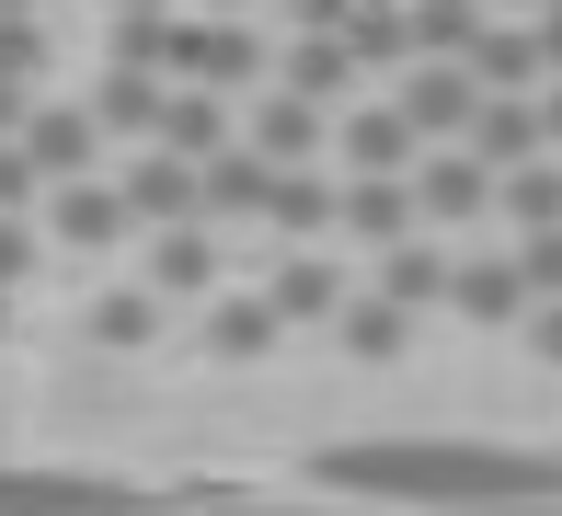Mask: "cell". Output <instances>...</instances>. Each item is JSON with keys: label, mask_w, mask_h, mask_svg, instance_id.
Listing matches in <instances>:
<instances>
[{"label": "cell", "mask_w": 562, "mask_h": 516, "mask_svg": "<svg viewBox=\"0 0 562 516\" xmlns=\"http://www.w3.org/2000/svg\"><path fill=\"white\" fill-rule=\"evenodd\" d=\"M265 229H276L288 253H311L322 229H345V184H334V172H311V161H299V172H276V206H265Z\"/></svg>", "instance_id": "obj_15"}, {"label": "cell", "mask_w": 562, "mask_h": 516, "mask_svg": "<svg viewBox=\"0 0 562 516\" xmlns=\"http://www.w3.org/2000/svg\"><path fill=\"white\" fill-rule=\"evenodd\" d=\"M172 81H207V92L241 103V92L276 81V58H265V35H252L241 12H195V23H184V69H172Z\"/></svg>", "instance_id": "obj_4"}, {"label": "cell", "mask_w": 562, "mask_h": 516, "mask_svg": "<svg viewBox=\"0 0 562 516\" xmlns=\"http://www.w3.org/2000/svg\"><path fill=\"white\" fill-rule=\"evenodd\" d=\"M0 12H46V0H0Z\"/></svg>", "instance_id": "obj_42"}, {"label": "cell", "mask_w": 562, "mask_h": 516, "mask_svg": "<svg viewBox=\"0 0 562 516\" xmlns=\"http://www.w3.org/2000/svg\"><path fill=\"white\" fill-rule=\"evenodd\" d=\"M23 149H35L46 184H92V172H104V115H92V103H35Z\"/></svg>", "instance_id": "obj_8"}, {"label": "cell", "mask_w": 562, "mask_h": 516, "mask_svg": "<svg viewBox=\"0 0 562 516\" xmlns=\"http://www.w3.org/2000/svg\"><path fill=\"white\" fill-rule=\"evenodd\" d=\"M482 92H551V58H540V23H494V35L471 46Z\"/></svg>", "instance_id": "obj_23"}, {"label": "cell", "mask_w": 562, "mask_h": 516, "mask_svg": "<svg viewBox=\"0 0 562 516\" xmlns=\"http://www.w3.org/2000/svg\"><path fill=\"white\" fill-rule=\"evenodd\" d=\"M540 126H551V149H562V81H551V92H540Z\"/></svg>", "instance_id": "obj_38"}, {"label": "cell", "mask_w": 562, "mask_h": 516, "mask_svg": "<svg viewBox=\"0 0 562 516\" xmlns=\"http://www.w3.org/2000/svg\"><path fill=\"white\" fill-rule=\"evenodd\" d=\"M195 12H252V0H195Z\"/></svg>", "instance_id": "obj_41"}, {"label": "cell", "mask_w": 562, "mask_h": 516, "mask_svg": "<svg viewBox=\"0 0 562 516\" xmlns=\"http://www.w3.org/2000/svg\"><path fill=\"white\" fill-rule=\"evenodd\" d=\"M149 149H184V161H218V149H241V126H229V92L184 81V92H172V115H161V138H149Z\"/></svg>", "instance_id": "obj_20"}, {"label": "cell", "mask_w": 562, "mask_h": 516, "mask_svg": "<svg viewBox=\"0 0 562 516\" xmlns=\"http://www.w3.org/2000/svg\"><path fill=\"white\" fill-rule=\"evenodd\" d=\"M494 218L517 229V242H540V229H562V149H551V161H528V172H505Z\"/></svg>", "instance_id": "obj_28"}, {"label": "cell", "mask_w": 562, "mask_h": 516, "mask_svg": "<svg viewBox=\"0 0 562 516\" xmlns=\"http://www.w3.org/2000/svg\"><path fill=\"white\" fill-rule=\"evenodd\" d=\"M138 276H149L161 299H207V288H218V218H195V229H161Z\"/></svg>", "instance_id": "obj_18"}, {"label": "cell", "mask_w": 562, "mask_h": 516, "mask_svg": "<svg viewBox=\"0 0 562 516\" xmlns=\"http://www.w3.org/2000/svg\"><path fill=\"white\" fill-rule=\"evenodd\" d=\"M115 184H126V206H138V229H195L207 218V161H184V149H138Z\"/></svg>", "instance_id": "obj_5"}, {"label": "cell", "mask_w": 562, "mask_h": 516, "mask_svg": "<svg viewBox=\"0 0 562 516\" xmlns=\"http://www.w3.org/2000/svg\"><path fill=\"white\" fill-rule=\"evenodd\" d=\"M459 149H482L494 172H528V161H551V126H540V92H494L482 103V126Z\"/></svg>", "instance_id": "obj_14"}, {"label": "cell", "mask_w": 562, "mask_h": 516, "mask_svg": "<svg viewBox=\"0 0 562 516\" xmlns=\"http://www.w3.org/2000/svg\"><path fill=\"white\" fill-rule=\"evenodd\" d=\"M23 276H35V229L0 218V288H23Z\"/></svg>", "instance_id": "obj_34"}, {"label": "cell", "mask_w": 562, "mask_h": 516, "mask_svg": "<svg viewBox=\"0 0 562 516\" xmlns=\"http://www.w3.org/2000/svg\"><path fill=\"white\" fill-rule=\"evenodd\" d=\"M0 69H12V81H46V23L35 12H0Z\"/></svg>", "instance_id": "obj_30"}, {"label": "cell", "mask_w": 562, "mask_h": 516, "mask_svg": "<svg viewBox=\"0 0 562 516\" xmlns=\"http://www.w3.org/2000/svg\"><path fill=\"white\" fill-rule=\"evenodd\" d=\"M276 81H288V92H311V103H356V46H345V35H288Z\"/></svg>", "instance_id": "obj_22"}, {"label": "cell", "mask_w": 562, "mask_h": 516, "mask_svg": "<svg viewBox=\"0 0 562 516\" xmlns=\"http://www.w3.org/2000/svg\"><path fill=\"white\" fill-rule=\"evenodd\" d=\"M0 516H161V505L115 471H23V459H0Z\"/></svg>", "instance_id": "obj_2"}, {"label": "cell", "mask_w": 562, "mask_h": 516, "mask_svg": "<svg viewBox=\"0 0 562 516\" xmlns=\"http://www.w3.org/2000/svg\"><path fill=\"white\" fill-rule=\"evenodd\" d=\"M414 195H425V229H471V218H494L505 172L482 161V149H425V161H414Z\"/></svg>", "instance_id": "obj_6"}, {"label": "cell", "mask_w": 562, "mask_h": 516, "mask_svg": "<svg viewBox=\"0 0 562 516\" xmlns=\"http://www.w3.org/2000/svg\"><path fill=\"white\" fill-rule=\"evenodd\" d=\"M459 322H482V333H528V310H540V288H528V265L517 253H471L459 265Z\"/></svg>", "instance_id": "obj_9"}, {"label": "cell", "mask_w": 562, "mask_h": 516, "mask_svg": "<svg viewBox=\"0 0 562 516\" xmlns=\"http://www.w3.org/2000/svg\"><path fill=\"white\" fill-rule=\"evenodd\" d=\"M104 69H184V12H115Z\"/></svg>", "instance_id": "obj_26"}, {"label": "cell", "mask_w": 562, "mask_h": 516, "mask_svg": "<svg viewBox=\"0 0 562 516\" xmlns=\"http://www.w3.org/2000/svg\"><path fill=\"white\" fill-rule=\"evenodd\" d=\"M241 138L252 149H265V161H311V149L322 138H334V103H311V92H288V81H265V92H252V126H241Z\"/></svg>", "instance_id": "obj_11"}, {"label": "cell", "mask_w": 562, "mask_h": 516, "mask_svg": "<svg viewBox=\"0 0 562 516\" xmlns=\"http://www.w3.org/2000/svg\"><path fill=\"white\" fill-rule=\"evenodd\" d=\"M23 126H35V81H12V69H0V138H23Z\"/></svg>", "instance_id": "obj_36"}, {"label": "cell", "mask_w": 562, "mask_h": 516, "mask_svg": "<svg viewBox=\"0 0 562 516\" xmlns=\"http://www.w3.org/2000/svg\"><path fill=\"white\" fill-rule=\"evenodd\" d=\"M528 356H540V368H562V299L528 310Z\"/></svg>", "instance_id": "obj_35"}, {"label": "cell", "mask_w": 562, "mask_h": 516, "mask_svg": "<svg viewBox=\"0 0 562 516\" xmlns=\"http://www.w3.org/2000/svg\"><path fill=\"white\" fill-rule=\"evenodd\" d=\"M334 149H345V172H414V161H425V138H414L402 103H345Z\"/></svg>", "instance_id": "obj_12"}, {"label": "cell", "mask_w": 562, "mask_h": 516, "mask_svg": "<svg viewBox=\"0 0 562 516\" xmlns=\"http://www.w3.org/2000/svg\"><path fill=\"white\" fill-rule=\"evenodd\" d=\"M46 229H58L69 253H115L126 229H138V206H126L115 172H92V184H58V195H46Z\"/></svg>", "instance_id": "obj_10"}, {"label": "cell", "mask_w": 562, "mask_h": 516, "mask_svg": "<svg viewBox=\"0 0 562 516\" xmlns=\"http://www.w3.org/2000/svg\"><path fill=\"white\" fill-rule=\"evenodd\" d=\"M276 172H288V161H265V149H218V161H207V218H265V206H276Z\"/></svg>", "instance_id": "obj_21"}, {"label": "cell", "mask_w": 562, "mask_h": 516, "mask_svg": "<svg viewBox=\"0 0 562 516\" xmlns=\"http://www.w3.org/2000/svg\"><path fill=\"white\" fill-rule=\"evenodd\" d=\"M402 115H414V138L425 149H459V138H471V126H482V103H494V92H482V69L471 58H425V69H402Z\"/></svg>", "instance_id": "obj_3"}, {"label": "cell", "mask_w": 562, "mask_h": 516, "mask_svg": "<svg viewBox=\"0 0 562 516\" xmlns=\"http://www.w3.org/2000/svg\"><path fill=\"white\" fill-rule=\"evenodd\" d=\"M161 322H172V299L138 276V288H104V299L81 310V345H104V356H149V345H161Z\"/></svg>", "instance_id": "obj_13"}, {"label": "cell", "mask_w": 562, "mask_h": 516, "mask_svg": "<svg viewBox=\"0 0 562 516\" xmlns=\"http://www.w3.org/2000/svg\"><path fill=\"white\" fill-rule=\"evenodd\" d=\"M482 35H494L482 0H414V46H425V58H471Z\"/></svg>", "instance_id": "obj_29"}, {"label": "cell", "mask_w": 562, "mask_h": 516, "mask_svg": "<svg viewBox=\"0 0 562 516\" xmlns=\"http://www.w3.org/2000/svg\"><path fill=\"white\" fill-rule=\"evenodd\" d=\"M345 46H356V69H368V81L425 69V46H414V0H368V12L345 23Z\"/></svg>", "instance_id": "obj_17"}, {"label": "cell", "mask_w": 562, "mask_h": 516, "mask_svg": "<svg viewBox=\"0 0 562 516\" xmlns=\"http://www.w3.org/2000/svg\"><path fill=\"white\" fill-rule=\"evenodd\" d=\"M345 242H368V253L425 242V195H414V172H345Z\"/></svg>", "instance_id": "obj_7"}, {"label": "cell", "mask_w": 562, "mask_h": 516, "mask_svg": "<svg viewBox=\"0 0 562 516\" xmlns=\"http://www.w3.org/2000/svg\"><path fill=\"white\" fill-rule=\"evenodd\" d=\"M0 333H12V288H0Z\"/></svg>", "instance_id": "obj_43"}, {"label": "cell", "mask_w": 562, "mask_h": 516, "mask_svg": "<svg viewBox=\"0 0 562 516\" xmlns=\"http://www.w3.org/2000/svg\"><path fill=\"white\" fill-rule=\"evenodd\" d=\"M322 494L391 516H494V505H551L562 459L505 448V436H345L322 448Z\"/></svg>", "instance_id": "obj_1"}, {"label": "cell", "mask_w": 562, "mask_h": 516, "mask_svg": "<svg viewBox=\"0 0 562 516\" xmlns=\"http://www.w3.org/2000/svg\"><path fill=\"white\" fill-rule=\"evenodd\" d=\"M517 12H551V0H517Z\"/></svg>", "instance_id": "obj_44"}, {"label": "cell", "mask_w": 562, "mask_h": 516, "mask_svg": "<svg viewBox=\"0 0 562 516\" xmlns=\"http://www.w3.org/2000/svg\"><path fill=\"white\" fill-rule=\"evenodd\" d=\"M528 23H540V58H551V81H562V0H551V12H528Z\"/></svg>", "instance_id": "obj_37"}, {"label": "cell", "mask_w": 562, "mask_h": 516, "mask_svg": "<svg viewBox=\"0 0 562 516\" xmlns=\"http://www.w3.org/2000/svg\"><path fill=\"white\" fill-rule=\"evenodd\" d=\"M379 299H402V310H437V299H459V265L437 253V229H425V242H402V253H379Z\"/></svg>", "instance_id": "obj_25"}, {"label": "cell", "mask_w": 562, "mask_h": 516, "mask_svg": "<svg viewBox=\"0 0 562 516\" xmlns=\"http://www.w3.org/2000/svg\"><path fill=\"white\" fill-rule=\"evenodd\" d=\"M35 195H58V184L35 172V149H23V138H0V218H23Z\"/></svg>", "instance_id": "obj_31"}, {"label": "cell", "mask_w": 562, "mask_h": 516, "mask_svg": "<svg viewBox=\"0 0 562 516\" xmlns=\"http://www.w3.org/2000/svg\"><path fill=\"white\" fill-rule=\"evenodd\" d=\"M517 265H528V288L562 299V229H540V242H517Z\"/></svg>", "instance_id": "obj_33"}, {"label": "cell", "mask_w": 562, "mask_h": 516, "mask_svg": "<svg viewBox=\"0 0 562 516\" xmlns=\"http://www.w3.org/2000/svg\"><path fill=\"white\" fill-rule=\"evenodd\" d=\"M161 516H391V505H161Z\"/></svg>", "instance_id": "obj_32"}, {"label": "cell", "mask_w": 562, "mask_h": 516, "mask_svg": "<svg viewBox=\"0 0 562 516\" xmlns=\"http://www.w3.org/2000/svg\"><path fill=\"white\" fill-rule=\"evenodd\" d=\"M92 115H104V138H161L172 92H161V69H104V92H92Z\"/></svg>", "instance_id": "obj_24"}, {"label": "cell", "mask_w": 562, "mask_h": 516, "mask_svg": "<svg viewBox=\"0 0 562 516\" xmlns=\"http://www.w3.org/2000/svg\"><path fill=\"white\" fill-rule=\"evenodd\" d=\"M494 516H562V494H551V505H494Z\"/></svg>", "instance_id": "obj_39"}, {"label": "cell", "mask_w": 562, "mask_h": 516, "mask_svg": "<svg viewBox=\"0 0 562 516\" xmlns=\"http://www.w3.org/2000/svg\"><path fill=\"white\" fill-rule=\"evenodd\" d=\"M288 333H299V322H288V310H276L265 288H252V299H218V310H207V356H229V368H252V356H276Z\"/></svg>", "instance_id": "obj_19"}, {"label": "cell", "mask_w": 562, "mask_h": 516, "mask_svg": "<svg viewBox=\"0 0 562 516\" xmlns=\"http://www.w3.org/2000/svg\"><path fill=\"white\" fill-rule=\"evenodd\" d=\"M334 345L356 356V368H391V356H402V345H414V310H402V299H379V288H368V299H356V310H345V322H334Z\"/></svg>", "instance_id": "obj_27"}, {"label": "cell", "mask_w": 562, "mask_h": 516, "mask_svg": "<svg viewBox=\"0 0 562 516\" xmlns=\"http://www.w3.org/2000/svg\"><path fill=\"white\" fill-rule=\"evenodd\" d=\"M104 12H172V0H104Z\"/></svg>", "instance_id": "obj_40"}, {"label": "cell", "mask_w": 562, "mask_h": 516, "mask_svg": "<svg viewBox=\"0 0 562 516\" xmlns=\"http://www.w3.org/2000/svg\"><path fill=\"white\" fill-rule=\"evenodd\" d=\"M265 299L288 310V322H345V310H356V288H345L334 253H288V265L265 276Z\"/></svg>", "instance_id": "obj_16"}]
</instances>
